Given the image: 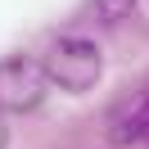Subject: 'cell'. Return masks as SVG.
Returning <instances> with one entry per match:
<instances>
[{
	"label": "cell",
	"instance_id": "cell-1",
	"mask_svg": "<svg viewBox=\"0 0 149 149\" xmlns=\"http://www.w3.org/2000/svg\"><path fill=\"white\" fill-rule=\"evenodd\" d=\"M41 68H45L50 86H59L68 95H86V91H95V81L104 72V54L91 36H59V41H50Z\"/></svg>",
	"mask_w": 149,
	"mask_h": 149
},
{
	"label": "cell",
	"instance_id": "cell-2",
	"mask_svg": "<svg viewBox=\"0 0 149 149\" xmlns=\"http://www.w3.org/2000/svg\"><path fill=\"white\" fill-rule=\"evenodd\" d=\"M45 91H50V77L41 68V59H32V54L0 59V113H32V109H41Z\"/></svg>",
	"mask_w": 149,
	"mask_h": 149
},
{
	"label": "cell",
	"instance_id": "cell-3",
	"mask_svg": "<svg viewBox=\"0 0 149 149\" xmlns=\"http://www.w3.org/2000/svg\"><path fill=\"white\" fill-rule=\"evenodd\" d=\"M109 140L118 149H131V145H145L149 140V95H140V100H131L127 109L113 118L109 127Z\"/></svg>",
	"mask_w": 149,
	"mask_h": 149
},
{
	"label": "cell",
	"instance_id": "cell-4",
	"mask_svg": "<svg viewBox=\"0 0 149 149\" xmlns=\"http://www.w3.org/2000/svg\"><path fill=\"white\" fill-rule=\"evenodd\" d=\"M136 5L140 0H95V18L100 23H122V18H131Z\"/></svg>",
	"mask_w": 149,
	"mask_h": 149
},
{
	"label": "cell",
	"instance_id": "cell-5",
	"mask_svg": "<svg viewBox=\"0 0 149 149\" xmlns=\"http://www.w3.org/2000/svg\"><path fill=\"white\" fill-rule=\"evenodd\" d=\"M9 145V127H5V113H0V149Z\"/></svg>",
	"mask_w": 149,
	"mask_h": 149
}]
</instances>
